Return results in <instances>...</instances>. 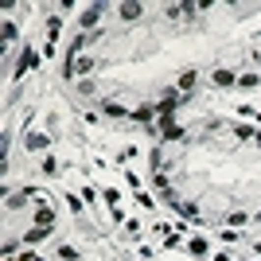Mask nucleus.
I'll list each match as a JSON object with an SVG mask.
<instances>
[{
  "mask_svg": "<svg viewBox=\"0 0 261 261\" xmlns=\"http://www.w3.org/2000/svg\"><path fill=\"white\" fill-rule=\"evenodd\" d=\"M4 207H8V210H20V207H24V195H8V203H4Z\"/></svg>",
  "mask_w": 261,
  "mask_h": 261,
  "instance_id": "obj_14",
  "label": "nucleus"
},
{
  "mask_svg": "<svg viewBox=\"0 0 261 261\" xmlns=\"http://www.w3.org/2000/svg\"><path fill=\"white\" fill-rule=\"evenodd\" d=\"M31 261H39V258H31Z\"/></svg>",
  "mask_w": 261,
  "mask_h": 261,
  "instance_id": "obj_16",
  "label": "nucleus"
},
{
  "mask_svg": "<svg viewBox=\"0 0 261 261\" xmlns=\"http://www.w3.org/2000/svg\"><path fill=\"white\" fill-rule=\"evenodd\" d=\"M102 4H90V8H86V12H82V28H94V24H98V20H102Z\"/></svg>",
  "mask_w": 261,
  "mask_h": 261,
  "instance_id": "obj_3",
  "label": "nucleus"
},
{
  "mask_svg": "<svg viewBox=\"0 0 261 261\" xmlns=\"http://www.w3.org/2000/svg\"><path fill=\"white\" fill-rule=\"evenodd\" d=\"M58 258H62V261H74V258H78V250H74V246H62V250H58Z\"/></svg>",
  "mask_w": 261,
  "mask_h": 261,
  "instance_id": "obj_15",
  "label": "nucleus"
},
{
  "mask_svg": "<svg viewBox=\"0 0 261 261\" xmlns=\"http://www.w3.org/2000/svg\"><path fill=\"white\" fill-rule=\"evenodd\" d=\"M35 226H39V230H51V226H55V210L51 207H39V210H35Z\"/></svg>",
  "mask_w": 261,
  "mask_h": 261,
  "instance_id": "obj_2",
  "label": "nucleus"
},
{
  "mask_svg": "<svg viewBox=\"0 0 261 261\" xmlns=\"http://www.w3.org/2000/svg\"><path fill=\"white\" fill-rule=\"evenodd\" d=\"M117 12H121V20H141V16H145V8H141V4H121Z\"/></svg>",
  "mask_w": 261,
  "mask_h": 261,
  "instance_id": "obj_4",
  "label": "nucleus"
},
{
  "mask_svg": "<svg viewBox=\"0 0 261 261\" xmlns=\"http://www.w3.org/2000/svg\"><path fill=\"white\" fill-rule=\"evenodd\" d=\"M238 86H242V90H250V86H258V74H242V78H238Z\"/></svg>",
  "mask_w": 261,
  "mask_h": 261,
  "instance_id": "obj_13",
  "label": "nucleus"
},
{
  "mask_svg": "<svg viewBox=\"0 0 261 261\" xmlns=\"http://www.w3.org/2000/svg\"><path fill=\"white\" fill-rule=\"evenodd\" d=\"M179 137H183L179 125H168V129H164V141H179Z\"/></svg>",
  "mask_w": 261,
  "mask_h": 261,
  "instance_id": "obj_11",
  "label": "nucleus"
},
{
  "mask_svg": "<svg viewBox=\"0 0 261 261\" xmlns=\"http://www.w3.org/2000/svg\"><path fill=\"white\" fill-rule=\"evenodd\" d=\"M129 117H133V121H141V125H148V121H152V109H148V105H145V109H133V113H129Z\"/></svg>",
  "mask_w": 261,
  "mask_h": 261,
  "instance_id": "obj_10",
  "label": "nucleus"
},
{
  "mask_svg": "<svg viewBox=\"0 0 261 261\" xmlns=\"http://www.w3.org/2000/svg\"><path fill=\"white\" fill-rule=\"evenodd\" d=\"M35 62H39V55H35V47H28V51H24V58H20V66H16V78H24Z\"/></svg>",
  "mask_w": 261,
  "mask_h": 261,
  "instance_id": "obj_1",
  "label": "nucleus"
},
{
  "mask_svg": "<svg viewBox=\"0 0 261 261\" xmlns=\"http://www.w3.org/2000/svg\"><path fill=\"white\" fill-rule=\"evenodd\" d=\"M195 78H199L195 70H187V74H179V94H187V90L195 86Z\"/></svg>",
  "mask_w": 261,
  "mask_h": 261,
  "instance_id": "obj_6",
  "label": "nucleus"
},
{
  "mask_svg": "<svg viewBox=\"0 0 261 261\" xmlns=\"http://www.w3.org/2000/svg\"><path fill=\"white\" fill-rule=\"evenodd\" d=\"M28 148H31V152H43V148H47V133H31V137H28Z\"/></svg>",
  "mask_w": 261,
  "mask_h": 261,
  "instance_id": "obj_5",
  "label": "nucleus"
},
{
  "mask_svg": "<svg viewBox=\"0 0 261 261\" xmlns=\"http://www.w3.org/2000/svg\"><path fill=\"white\" fill-rule=\"evenodd\" d=\"M102 109H105V117H125V113H129L125 105H117V102H105Z\"/></svg>",
  "mask_w": 261,
  "mask_h": 261,
  "instance_id": "obj_8",
  "label": "nucleus"
},
{
  "mask_svg": "<svg viewBox=\"0 0 261 261\" xmlns=\"http://www.w3.org/2000/svg\"><path fill=\"white\" fill-rule=\"evenodd\" d=\"M187 250H191V254H199V258H207V238H191V242H187Z\"/></svg>",
  "mask_w": 261,
  "mask_h": 261,
  "instance_id": "obj_7",
  "label": "nucleus"
},
{
  "mask_svg": "<svg viewBox=\"0 0 261 261\" xmlns=\"http://www.w3.org/2000/svg\"><path fill=\"white\" fill-rule=\"evenodd\" d=\"M24 238H28V242H43V238H47V230H39V226H31V230H28Z\"/></svg>",
  "mask_w": 261,
  "mask_h": 261,
  "instance_id": "obj_12",
  "label": "nucleus"
},
{
  "mask_svg": "<svg viewBox=\"0 0 261 261\" xmlns=\"http://www.w3.org/2000/svg\"><path fill=\"white\" fill-rule=\"evenodd\" d=\"M214 86H234V74L230 70H214Z\"/></svg>",
  "mask_w": 261,
  "mask_h": 261,
  "instance_id": "obj_9",
  "label": "nucleus"
}]
</instances>
